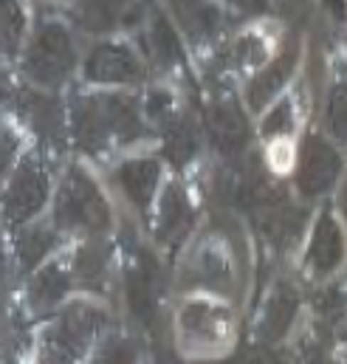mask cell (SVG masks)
Instances as JSON below:
<instances>
[{
	"instance_id": "19",
	"label": "cell",
	"mask_w": 347,
	"mask_h": 364,
	"mask_svg": "<svg viewBox=\"0 0 347 364\" xmlns=\"http://www.w3.org/2000/svg\"><path fill=\"white\" fill-rule=\"evenodd\" d=\"M189 282L203 285V288H226V282H229L226 257L212 246L198 249V255L189 263Z\"/></svg>"
},
{
	"instance_id": "13",
	"label": "cell",
	"mask_w": 347,
	"mask_h": 364,
	"mask_svg": "<svg viewBox=\"0 0 347 364\" xmlns=\"http://www.w3.org/2000/svg\"><path fill=\"white\" fill-rule=\"evenodd\" d=\"M136 17H139V0H77L74 6L77 26L93 34L130 26Z\"/></svg>"
},
{
	"instance_id": "17",
	"label": "cell",
	"mask_w": 347,
	"mask_h": 364,
	"mask_svg": "<svg viewBox=\"0 0 347 364\" xmlns=\"http://www.w3.org/2000/svg\"><path fill=\"white\" fill-rule=\"evenodd\" d=\"M147 48L161 68H178L183 65V51H181V37L175 26L164 14H153L150 28H147Z\"/></svg>"
},
{
	"instance_id": "15",
	"label": "cell",
	"mask_w": 347,
	"mask_h": 364,
	"mask_svg": "<svg viewBox=\"0 0 347 364\" xmlns=\"http://www.w3.org/2000/svg\"><path fill=\"white\" fill-rule=\"evenodd\" d=\"M299 311V296L297 291L288 285V282H279L274 288V294L268 296V305H265V314H262L260 322V336L262 342H279L291 325H294V316Z\"/></svg>"
},
{
	"instance_id": "25",
	"label": "cell",
	"mask_w": 347,
	"mask_h": 364,
	"mask_svg": "<svg viewBox=\"0 0 347 364\" xmlns=\"http://www.w3.org/2000/svg\"><path fill=\"white\" fill-rule=\"evenodd\" d=\"M314 308H316L319 322L333 331V328H339V325L345 322V316H347V294L339 285L325 288V291L314 299Z\"/></svg>"
},
{
	"instance_id": "32",
	"label": "cell",
	"mask_w": 347,
	"mask_h": 364,
	"mask_svg": "<svg viewBox=\"0 0 347 364\" xmlns=\"http://www.w3.org/2000/svg\"><path fill=\"white\" fill-rule=\"evenodd\" d=\"M229 3L243 14H262L268 9V0H229Z\"/></svg>"
},
{
	"instance_id": "14",
	"label": "cell",
	"mask_w": 347,
	"mask_h": 364,
	"mask_svg": "<svg viewBox=\"0 0 347 364\" xmlns=\"http://www.w3.org/2000/svg\"><path fill=\"white\" fill-rule=\"evenodd\" d=\"M297 57H299L297 46H288L279 57H274L262 71H257V77L246 88V102L252 110H262L277 93L282 91V85L291 80V74L297 68Z\"/></svg>"
},
{
	"instance_id": "31",
	"label": "cell",
	"mask_w": 347,
	"mask_h": 364,
	"mask_svg": "<svg viewBox=\"0 0 347 364\" xmlns=\"http://www.w3.org/2000/svg\"><path fill=\"white\" fill-rule=\"evenodd\" d=\"M240 364H288L282 353L271 350V348H255L252 353H246V359Z\"/></svg>"
},
{
	"instance_id": "28",
	"label": "cell",
	"mask_w": 347,
	"mask_h": 364,
	"mask_svg": "<svg viewBox=\"0 0 347 364\" xmlns=\"http://www.w3.org/2000/svg\"><path fill=\"white\" fill-rule=\"evenodd\" d=\"M136 359H139V348H136V342L119 336V339H110V342L102 348V353H99L96 364H136Z\"/></svg>"
},
{
	"instance_id": "34",
	"label": "cell",
	"mask_w": 347,
	"mask_h": 364,
	"mask_svg": "<svg viewBox=\"0 0 347 364\" xmlns=\"http://www.w3.org/2000/svg\"><path fill=\"white\" fill-rule=\"evenodd\" d=\"M305 364H336V359L331 356V353H325V350H311L308 353V359H305Z\"/></svg>"
},
{
	"instance_id": "21",
	"label": "cell",
	"mask_w": 347,
	"mask_h": 364,
	"mask_svg": "<svg viewBox=\"0 0 347 364\" xmlns=\"http://www.w3.org/2000/svg\"><path fill=\"white\" fill-rule=\"evenodd\" d=\"M198 153V133L186 119H175L167 127L164 136V156L173 161L175 167H183L195 159Z\"/></svg>"
},
{
	"instance_id": "2",
	"label": "cell",
	"mask_w": 347,
	"mask_h": 364,
	"mask_svg": "<svg viewBox=\"0 0 347 364\" xmlns=\"http://www.w3.org/2000/svg\"><path fill=\"white\" fill-rule=\"evenodd\" d=\"M74 65H77V48L71 31L60 20H46L26 51L23 60L26 77L43 88H57L71 77Z\"/></svg>"
},
{
	"instance_id": "6",
	"label": "cell",
	"mask_w": 347,
	"mask_h": 364,
	"mask_svg": "<svg viewBox=\"0 0 347 364\" xmlns=\"http://www.w3.org/2000/svg\"><path fill=\"white\" fill-rule=\"evenodd\" d=\"M85 80L99 85H136L144 80V65L130 46L102 43L87 54Z\"/></svg>"
},
{
	"instance_id": "24",
	"label": "cell",
	"mask_w": 347,
	"mask_h": 364,
	"mask_svg": "<svg viewBox=\"0 0 347 364\" xmlns=\"http://www.w3.org/2000/svg\"><path fill=\"white\" fill-rule=\"evenodd\" d=\"M105 272H107V249L102 243L80 249V255L74 260V277L82 285H99Z\"/></svg>"
},
{
	"instance_id": "12",
	"label": "cell",
	"mask_w": 347,
	"mask_h": 364,
	"mask_svg": "<svg viewBox=\"0 0 347 364\" xmlns=\"http://www.w3.org/2000/svg\"><path fill=\"white\" fill-rule=\"evenodd\" d=\"M195 226V209L189 203V198L183 195L181 186H167L161 195V206H159V218H156V237L161 246L175 249L189 229Z\"/></svg>"
},
{
	"instance_id": "33",
	"label": "cell",
	"mask_w": 347,
	"mask_h": 364,
	"mask_svg": "<svg viewBox=\"0 0 347 364\" xmlns=\"http://www.w3.org/2000/svg\"><path fill=\"white\" fill-rule=\"evenodd\" d=\"M322 3H325V9H328V11H331L336 20H345V17H347V3H345V0H322Z\"/></svg>"
},
{
	"instance_id": "9",
	"label": "cell",
	"mask_w": 347,
	"mask_h": 364,
	"mask_svg": "<svg viewBox=\"0 0 347 364\" xmlns=\"http://www.w3.org/2000/svg\"><path fill=\"white\" fill-rule=\"evenodd\" d=\"M159 269L156 263L142 255L139 263L127 272V282H124V291H127V305H130V314L147 328L153 331L156 322H159Z\"/></svg>"
},
{
	"instance_id": "1",
	"label": "cell",
	"mask_w": 347,
	"mask_h": 364,
	"mask_svg": "<svg viewBox=\"0 0 347 364\" xmlns=\"http://www.w3.org/2000/svg\"><path fill=\"white\" fill-rule=\"evenodd\" d=\"M142 136L144 124L130 96H85L74 107V139L85 153H99L110 144H130Z\"/></svg>"
},
{
	"instance_id": "35",
	"label": "cell",
	"mask_w": 347,
	"mask_h": 364,
	"mask_svg": "<svg viewBox=\"0 0 347 364\" xmlns=\"http://www.w3.org/2000/svg\"><path fill=\"white\" fill-rule=\"evenodd\" d=\"M285 6H302V0H285Z\"/></svg>"
},
{
	"instance_id": "11",
	"label": "cell",
	"mask_w": 347,
	"mask_h": 364,
	"mask_svg": "<svg viewBox=\"0 0 347 364\" xmlns=\"http://www.w3.org/2000/svg\"><path fill=\"white\" fill-rule=\"evenodd\" d=\"M113 178L119 183V189L124 192V198L139 212H147L156 192H159L161 164H159V159H130V161L116 167Z\"/></svg>"
},
{
	"instance_id": "4",
	"label": "cell",
	"mask_w": 347,
	"mask_h": 364,
	"mask_svg": "<svg viewBox=\"0 0 347 364\" xmlns=\"http://www.w3.org/2000/svg\"><path fill=\"white\" fill-rule=\"evenodd\" d=\"M107 314L90 302H74L48 331H46V362L77 364L87 350L90 339L105 325Z\"/></svg>"
},
{
	"instance_id": "10",
	"label": "cell",
	"mask_w": 347,
	"mask_h": 364,
	"mask_svg": "<svg viewBox=\"0 0 347 364\" xmlns=\"http://www.w3.org/2000/svg\"><path fill=\"white\" fill-rule=\"evenodd\" d=\"M345 260V235L339 220L331 212H322L314 235H311V246H308V269L316 277H328L333 274Z\"/></svg>"
},
{
	"instance_id": "30",
	"label": "cell",
	"mask_w": 347,
	"mask_h": 364,
	"mask_svg": "<svg viewBox=\"0 0 347 364\" xmlns=\"http://www.w3.org/2000/svg\"><path fill=\"white\" fill-rule=\"evenodd\" d=\"M147 116L156 122H170L173 116V99L167 91H153L147 99Z\"/></svg>"
},
{
	"instance_id": "3",
	"label": "cell",
	"mask_w": 347,
	"mask_h": 364,
	"mask_svg": "<svg viewBox=\"0 0 347 364\" xmlns=\"http://www.w3.org/2000/svg\"><path fill=\"white\" fill-rule=\"evenodd\" d=\"M54 218L63 229L71 232H102L110 226V209L96 181L85 170L71 167L57 192Z\"/></svg>"
},
{
	"instance_id": "23",
	"label": "cell",
	"mask_w": 347,
	"mask_h": 364,
	"mask_svg": "<svg viewBox=\"0 0 347 364\" xmlns=\"http://www.w3.org/2000/svg\"><path fill=\"white\" fill-rule=\"evenodd\" d=\"M0 34L6 54H14L26 34V11L17 0H0Z\"/></svg>"
},
{
	"instance_id": "20",
	"label": "cell",
	"mask_w": 347,
	"mask_h": 364,
	"mask_svg": "<svg viewBox=\"0 0 347 364\" xmlns=\"http://www.w3.org/2000/svg\"><path fill=\"white\" fill-rule=\"evenodd\" d=\"M71 285V277L65 274L63 266H46L43 272L31 279V288H28V296H31V305L34 308H48L54 305L60 296H65Z\"/></svg>"
},
{
	"instance_id": "18",
	"label": "cell",
	"mask_w": 347,
	"mask_h": 364,
	"mask_svg": "<svg viewBox=\"0 0 347 364\" xmlns=\"http://www.w3.org/2000/svg\"><path fill=\"white\" fill-rule=\"evenodd\" d=\"M20 107L28 119V124L48 141H57L60 133H63V113L57 107V102L51 96H43V93H28L20 99Z\"/></svg>"
},
{
	"instance_id": "8",
	"label": "cell",
	"mask_w": 347,
	"mask_h": 364,
	"mask_svg": "<svg viewBox=\"0 0 347 364\" xmlns=\"http://www.w3.org/2000/svg\"><path fill=\"white\" fill-rule=\"evenodd\" d=\"M206 130L212 144L223 156H240L249 147V122L246 113L232 102L220 99L206 107Z\"/></svg>"
},
{
	"instance_id": "16",
	"label": "cell",
	"mask_w": 347,
	"mask_h": 364,
	"mask_svg": "<svg viewBox=\"0 0 347 364\" xmlns=\"http://www.w3.org/2000/svg\"><path fill=\"white\" fill-rule=\"evenodd\" d=\"M229 325V314L212 302H189L181 314V328L192 342H218Z\"/></svg>"
},
{
	"instance_id": "5",
	"label": "cell",
	"mask_w": 347,
	"mask_h": 364,
	"mask_svg": "<svg viewBox=\"0 0 347 364\" xmlns=\"http://www.w3.org/2000/svg\"><path fill=\"white\" fill-rule=\"evenodd\" d=\"M339 173H342V156L336 153V147L328 144L322 136H308L297 170L299 192L305 198H319L336 183Z\"/></svg>"
},
{
	"instance_id": "22",
	"label": "cell",
	"mask_w": 347,
	"mask_h": 364,
	"mask_svg": "<svg viewBox=\"0 0 347 364\" xmlns=\"http://www.w3.org/2000/svg\"><path fill=\"white\" fill-rule=\"evenodd\" d=\"M57 246V235L46 226H37V229H26L17 240V260H20V269L23 272H31L37 263L46 260V255Z\"/></svg>"
},
{
	"instance_id": "7",
	"label": "cell",
	"mask_w": 347,
	"mask_h": 364,
	"mask_svg": "<svg viewBox=\"0 0 347 364\" xmlns=\"http://www.w3.org/2000/svg\"><path fill=\"white\" fill-rule=\"evenodd\" d=\"M46 198H48L46 170L40 167L37 159H26L17 167L14 178L9 183V192H6V218H9V223L17 226V223L31 220L43 209Z\"/></svg>"
},
{
	"instance_id": "27",
	"label": "cell",
	"mask_w": 347,
	"mask_h": 364,
	"mask_svg": "<svg viewBox=\"0 0 347 364\" xmlns=\"http://www.w3.org/2000/svg\"><path fill=\"white\" fill-rule=\"evenodd\" d=\"M291 130H294V107H291V102H279L262 119V139L274 141V139H279V136H285Z\"/></svg>"
},
{
	"instance_id": "29",
	"label": "cell",
	"mask_w": 347,
	"mask_h": 364,
	"mask_svg": "<svg viewBox=\"0 0 347 364\" xmlns=\"http://www.w3.org/2000/svg\"><path fill=\"white\" fill-rule=\"evenodd\" d=\"M235 51H237L240 65H255V63H260L262 57H265V43H262L260 37H255V34H246V37L237 40Z\"/></svg>"
},
{
	"instance_id": "26",
	"label": "cell",
	"mask_w": 347,
	"mask_h": 364,
	"mask_svg": "<svg viewBox=\"0 0 347 364\" xmlns=\"http://www.w3.org/2000/svg\"><path fill=\"white\" fill-rule=\"evenodd\" d=\"M325 124L333 139L347 141V85H333L325 105Z\"/></svg>"
}]
</instances>
